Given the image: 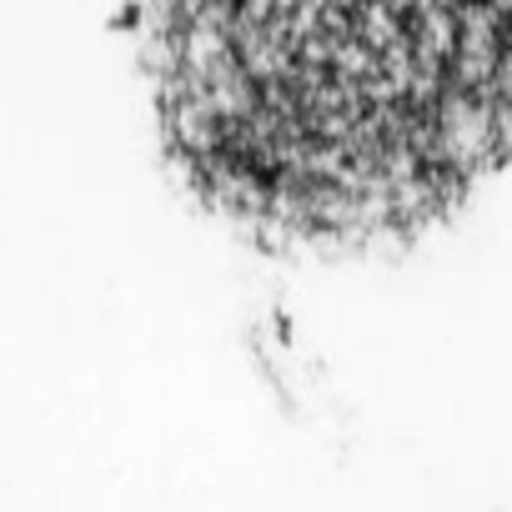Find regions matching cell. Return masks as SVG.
<instances>
[{"label":"cell","instance_id":"cell-1","mask_svg":"<svg viewBox=\"0 0 512 512\" xmlns=\"http://www.w3.org/2000/svg\"><path fill=\"white\" fill-rule=\"evenodd\" d=\"M171 171L267 246H377L512 161V0H136Z\"/></svg>","mask_w":512,"mask_h":512}]
</instances>
